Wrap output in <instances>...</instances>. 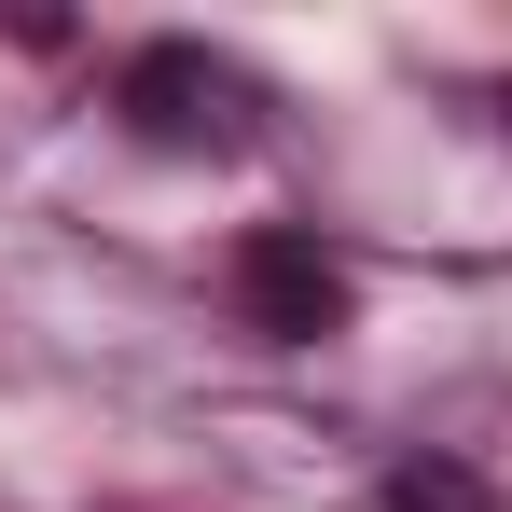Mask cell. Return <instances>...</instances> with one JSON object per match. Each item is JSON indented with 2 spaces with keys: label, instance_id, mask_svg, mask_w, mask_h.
Returning a JSON list of instances; mask_svg holds the SVG:
<instances>
[{
  "label": "cell",
  "instance_id": "obj_1",
  "mask_svg": "<svg viewBox=\"0 0 512 512\" xmlns=\"http://www.w3.org/2000/svg\"><path fill=\"white\" fill-rule=\"evenodd\" d=\"M111 111H125L139 153H236L250 139V70L208 56V42H139L111 70Z\"/></svg>",
  "mask_w": 512,
  "mask_h": 512
},
{
  "label": "cell",
  "instance_id": "obj_2",
  "mask_svg": "<svg viewBox=\"0 0 512 512\" xmlns=\"http://www.w3.org/2000/svg\"><path fill=\"white\" fill-rule=\"evenodd\" d=\"M236 319H250L263 346L346 333V263L319 250V236H291V222H263V236H236Z\"/></svg>",
  "mask_w": 512,
  "mask_h": 512
},
{
  "label": "cell",
  "instance_id": "obj_3",
  "mask_svg": "<svg viewBox=\"0 0 512 512\" xmlns=\"http://www.w3.org/2000/svg\"><path fill=\"white\" fill-rule=\"evenodd\" d=\"M374 512H512V499L471 471V457H402V471L374 485Z\"/></svg>",
  "mask_w": 512,
  "mask_h": 512
}]
</instances>
